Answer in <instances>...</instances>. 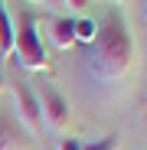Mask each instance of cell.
I'll use <instances>...</instances> for the list:
<instances>
[{
    "label": "cell",
    "instance_id": "cell-1",
    "mask_svg": "<svg viewBox=\"0 0 147 150\" xmlns=\"http://www.w3.org/2000/svg\"><path fill=\"white\" fill-rule=\"evenodd\" d=\"M131 65H134L131 26L118 10H108L105 20L98 23V33H95L92 52H88V72H92V79L118 82L131 72Z\"/></svg>",
    "mask_w": 147,
    "mask_h": 150
},
{
    "label": "cell",
    "instance_id": "cell-2",
    "mask_svg": "<svg viewBox=\"0 0 147 150\" xmlns=\"http://www.w3.org/2000/svg\"><path fill=\"white\" fill-rule=\"evenodd\" d=\"M16 26V52L13 59L20 62V69L26 72H49V52L39 39V20L33 13H20Z\"/></svg>",
    "mask_w": 147,
    "mask_h": 150
},
{
    "label": "cell",
    "instance_id": "cell-3",
    "mask_svg": "<svg viewBox=\"0 0 147 150\" xmlns=\"http://www.w3.org/2000/svg\"><path fill=\"white\" fill-rule=\"evenodd\" d=\"M13 111H16V124L26 127L30 134L43 131V108H39V98L26 82H13Z\"/></svg>",
    "mask_w": 147,
    "mask_h": 150
},
{
    "label": "cell",
    "instance_id": "cell-4",
    "mask_svg": "<svg viewBox=\"0 0 147 150\" xmlns=\"http://www.w3.org/2000/svg\"><path fill=\"white\" fill-rule=\"evenodd\" d=\"M39 98V108H43V117H46V124L53 131H65L69 127V121H72V108H69V101L53 88V85H43V91L36 95Z\"/></svg>",
    "mask_w": 147,
    "mask_h": 150
},
{
    "label": "cell",
    "instance_id": "cell-5",
    "mask_svg": "<svg viewBox=\"0 0 147 150\" xmlns=\"http://www.w3.org/2000/svg\"><path fill=\"white\" fill-rule=\"evenodd\" d=\"M49 39H53L56 49H72V42H75V20L72 16H56L49 23Z\"/></svg>",
    "mask_w": 147,
    "mask_h": 150
},
{
    "label": "cell",
    "instance_id": "cell-6",
    "mask_svg": "<svg viewBox=\"0 0 147 150\" xmlns=\"http://www.w3.org/2000/svg\"><path fill=\"white\" fill-rule=\"evenodd\" d=\"M13 52H16V26H13V20L4 7V0H0V56L10 62Z\"/></svg>",
    "mask_w": 147,
    "mask_h": 150
},
{
    "label": "cell",
    "instance_id": "cell-7",
    "mask_svg": "<svg viewBox=\"0 0 147 150\" xmlns=\"http://www.w3.org/2000/svg\"><path fill=\"white\" fill-rule=\"evenodd\" d=\"M0 150H23V131L16 117L0 111Z\"/></svg>",
    "mask_w": 147,
    "mask_h": 150
},
{
    "label": "cell",
    "instance_id": "cell-8",
    "mask_svg": "<svg viewBox=\"0 0 147 150\" xmlns=\"http://www.w3.org/2000/svg\"><path fill=\"white\" fill-rule=\"evenodd\" d=\"M95 33H98V23L92 16H75V42L92 46L95 42Z\"/></svg>",
    "mask_w": 147,
    "mask_h": 150
},
{
    "label": "cell",
    "instance_id": "cell-9",
    "mask_svg": "<svg viewBox=\"0 0 147 150\" xmlns=\"http://www.w3.org/2000/svg\"><path fill=\"white\" fill-rule=\"evenodd\" d=\"M82 150H121V144L114 137H98L92 144H82Z\"/></svg>",
    "mask_w": 147,
    "mask_h": 150
},
{
    "label": "cell",
    "instance_id": "cell-10",
    "mask_svg": "<svg viewBox=\"0 0 147 150\" xmlns=\"http://www.w3.org/2000/svg\"><path fill=\"white\" fill-rule=\"evenodd\" d=\"M59 150H82V140H79V137H62Z\"/></svg>",
    "mask_w": 147,
    "mask_h": 150
},
{
    "label": "cell",
    "instance_id": "cell-11",
    "mask_svg": "<svg viewBox=\"0 0 147 150\" xmlns=\"http://www.w3.org/2000/svg\"><path fill=\"white\" fill-rule=\"evenodd\" d=\"M65 7H72V13H82L88 7V0H65Z\"/></svg>",
    "mask_w": 147,
    "mask_h": 150
},
{
    "label": "cell",
    "instance_id": "cell-12",
    "mask_svg": "<svg viewBox=\"0 0 147 150\" xmlns=\"http://www.w3.org/2000/svg\"><path fill=\"white\" fill-rule=\"evenodd\" d=\"M49 4H56V7H65V0H49Z\"/></svg>",
    "mask_w": 147,
    "mask_h": 150
},
{
    "label": "cell",
    "instance_id": "cell-13",
    "mask_svg": "<svg viewBox=\"0 0 147 150\" xmlns=\"http://www.w3.org/2000/svg\"><path fill=\"white\" fill-rule=\"evenodd\" d=\"M26 4H43V0H26Z\"/></svg>",
    "mask_w": 147,
    "mask_h": 150
},
{
    "label": "cell",
    "instance_id": "cell-14",
    "mask_svg": "<svg viewBox=\"0 0 147 150\" xmlns=\"http://www.w3.org/2000/svg\"><path fill=\"white\" fill-rule=\"evenodd\" d=\"M114 4H121V0H114Z\"/></svg>",
    "mask_w": 147,
    "mask_h": 150
}]
</instances>
